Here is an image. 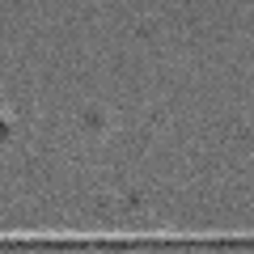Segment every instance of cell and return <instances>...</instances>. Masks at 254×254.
I'll use <instances>...</instances> for the list:
<instances>
[{"mask_svg": "<svg viewBox=\"0 0 254 254\" xmlns=\"http://www.w3.org/2000/svg\"><path fill=\"white\" fill-rule=\"evenodd\" d=\"M0 140H9V119H0Z\"/></svg>", "mask_w": 254, "mask_h": 254, "instance_id": "cell-1", "label": "cell"}]
</instances>
